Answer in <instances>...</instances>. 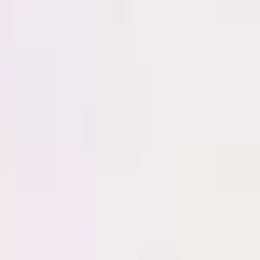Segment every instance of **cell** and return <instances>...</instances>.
Wrapping results in <instances>:
<instances>
[]
</instances>
